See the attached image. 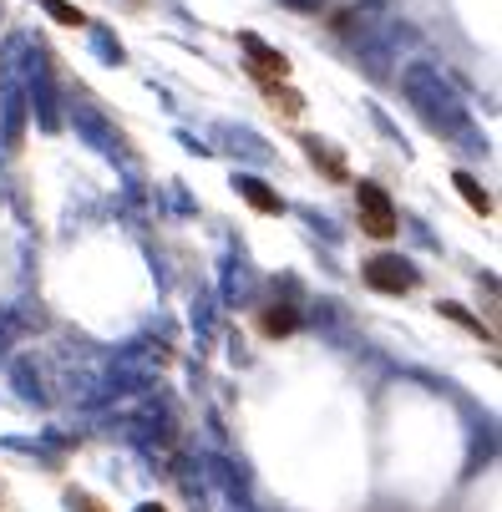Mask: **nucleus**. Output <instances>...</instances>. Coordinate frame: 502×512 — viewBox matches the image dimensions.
<instances>
[{"mask_svg":"<svg viewBox=\"0 0 502 512\" xmlns=\"http://www.w3.org/2000/svg\"><path fill=\"white\" fill-rule=\"evenodd\" d=\"M366 284L376 289V295H411V289H416V269L406 259H396V254H376L366 264Z\"/></svg>","mask_w":502,"mask_h":512,"instance_id":"obj_3","label":"nucleus"},{"mask_svg":"<svg viewBox=\"0 0 502 512\" xmlns=\"http://www.w3.org/2000/svg\"><path fill=\"white\" fill-rule=\"evenodd\" d=\"M355 213H361V234L376 244L396 239V203L381 183H355Z\"/></svg>","mask_w":502,"mask_h":512,"instance_id":"obj_1","label":"nucleus"},{"mask_svg":"<svg viewBox=\"0 0 502 512\" xmlns=\"http://www.w3.org/2000/svg\"><path fill=\"white\" fill-rule=\"evenodd\" d=\"M295 325H300V320H295V310H290V305H274V310H264V315H259V330H264L269 340L295 335Z\"/></svg>","mask_w":502,"mask_h":512,"instance_id":"obj_5","label":"nucleus"},{"mask_svg":"<svg viewBox=\"0 0 502 512\" xmlns=\"http://www.w3.org/2000/svg\"><path fill=\"white\" fill-rule=\"evenodd\" d=\"M71 507L77 512H107V502H97L92 492H71Z\"/></svg>","mask_w":502,"mask_h":512,"instance_id":"obj_10","label":"nucleus"},{"mask_svg":"<svg viewBox=\"0 0 502 512\" xmlns=\"http://www.w3.org/2000/svg\"><path fill=\"white\" fill-rule=\"evenodd\" d=\"M239 46H244V56H249V77L264 87V92H274V87H290V56L284 51H274L264 36H254V31H239Z\"/></svg>","mask_w":502,"mask_h":512,"instance_id":"obj_2","label":"nucleus"},{"mask_svg":"<svg viewBox=\"0 0 502 512\" xmlns=\"http://www.w3.org/2000/svg\"><path fill=\"white\" fill-rule=\"evenodd\" d=\"M310 158H315V168L325 163V178H335V183H345V163L340 158H330V148H320V142L310 137Z\"/></svg>","mask_w":502,"mask_h":512,"instance_id":"obj_7","label":"nucleus"},{"mask_svg":"<svg viewBox=\"0 0 502 512\" xmlns=\"http://www.w3.org/2000/svg\"><path fill=\"white\" fill-rule=\"evenodd\" d=\"M452 183H457V193L467 198V208H472V213H482V218L492 213V198H487V188H482V183H477L472 173H457Z\"/></svg>","mask_w":502,"mask_h":512,"instance_id":"obj_6","label":"nucleus"},{"mask_svg":"<svg viewBox=\"0 0 502 512\" xmlns=\"http://www.w3.org/2000/svg\"><path fill=\"white\" fill-rule=\"evenodd\" d=\"M41 6H46V11H51L61 26H87V16H82L77 6H66V0H41Z\"/></svg>","mask_w":502,"mask_h":512,"instance_id":"obj_8","label":"nucleus"},{"mask_svg":"<svg viewBox=\"0 0 502 512\" xmlns=\"http://www.w3.org/2000/svg\"><path fill=\"white\" fill-rule=\"evenodd\" d=\"M239 193H244V203H249L254 213H269V218H279V213H284V198H274L259 178H239Z\"/></svg>","mask_w":502,"mask_h":512,"instance_id":"obj_4","label":"nucleus"},{"mask_svg":"<svg viewBox=\"0 0 502 512\" xmlns=\"http://www.w3.org/2000/svg\"><path fill=\"white\" fill-rule=\"evenodd\" d=\"M442 315H447V320H457V325H467L472 335H487V330H482V325H477V320L462 310V305H442ZM487 340H492V335H487Z\"/></svg>","mask_w":502,"mask_h":512,"instance_id":"obj_9","label":"nucleus"},{"mask_svg":"<svg viewBox=\"0 0 502 512\" xmlns=\"http://www.w3.org/2000/svg\"><path fill=\"white\" fill-rule=\"evenodd\" d=\"M137 512H168V507H158V502H142Z\"/></svg>","mask_w":502,"mask_h":512,"instance_id":"obj_11","label":"nucleus"}]
</instances>
